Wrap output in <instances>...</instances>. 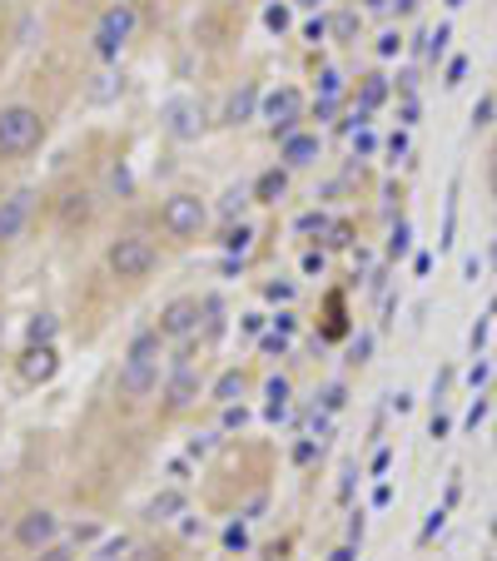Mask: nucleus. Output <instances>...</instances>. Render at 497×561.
<instances>
[{
	"label": "nucleus",
	"mask_w": 497,
	"mask_h": 561,
	"mask_svg": "<svg viewBox=\"0 0 497 561\" xmlns=\"http://www.w3.org/2000/svg\"><path fill=\"white\" fill-rule=\"evenodd\" d=\"M46 135H50V119L40 105H25V100L0 105V164L30 160L46 144Z\"/></svg>",
	"instance_id": "1"
},
{
	"label": "nucleus",
	"mask_w": 497,
	"mask_h": 561,
	"mask_svg": "<svg viewBox=\"0 0 497 561\" xmlns=\"http://www.w3.org/2000/svg\"><path fill=\"white\" fill-rule=\"evenodd\" d=\"M209 219H214L209 200L194 194V189H175V194H165V204H160V234L179 248L200 244V239L209 234Z\"/></svg>",
	"instance_id": "2"
},
{
	"label": "nucleus",
	"mask_w": 497,
	"mask_h": 561,
	"mask_svg": "<svg viewBox=\"0 0 497 561\" xmlns=\"http://www.w3.org/2000/svg\"><path fill=\"white\" fill-rule=\"evenodd\" d=\"M160 269V244L144 229H125L105 244V273L115 283H144Z\"/></svg>",
	"instance_id": "3"
},
{
	"label": "nucleus",
	"mask_w": 497,
	"mask_h": 561,
	"mask_svg": "<svg viewBox=\"0 0 497 561\" xmlns=\"http://www.w3.org/2000/svg\"><path fill=\"white\" fill-rule=\"evenodd\" d=\"M135 30H140V5H135V0H110L105 11L95 15V25H90V55H95L100 65H115V60L130 50Z\"/></svg>",
	"instance_id": "4"
},
{
	"label": "nucleus",
	"mask_w": 497,
	"mask_h": 561,
	"mask_svg": "<svg viewBox=\"0 0 497 561\" xmlns=\"http://www.w3.org/2000/svg\"><path fill=\"white\" fill-rule=\"evenodd\" d=\"M204 373L194 368V362H169V373H165V383H160V412L165 418H184V412H194L200 408V398H204Z\"/></svg>",
	"instance_id": "5"
},
{
	"label": "nucleus",
	"mask_w": 497,
	"mask_h": 561,
	"mask_svg": "<svg viewBox=\"0 0 497 561\" xmlns=\"http://www.w3.org/2000/svg\"><path fill=\"white\" fill-rule=\"evenodd\" d=\"M160 339L165 343H194L204 333V298H190V293H184V298H169L165 308H160Z\"/></svg>",
	"instance_id": "6"
},
{
	"label": "nucleus",
	"mask_w": 497,
	"mask_h": 561,
	"mask_svg": "<svg viewBox=\"0 0 497 561\" xmlns=\"http://www.w3.org/2000/svg\"><path fill=\"white\" fill-rule=\"evenodd\" d=\"M65 537V526H60V517L50 512V507H25L21 517H15L11 526V541L25 551V557H36V551H46L50 541Z\"/></svg>",
	"instance_id": "7"
},
{
	"label": "nucleus",
	"mask_w": 497,
	"mask_h": 561,
	"mask_svg": "<svg viewBox=\"0 0 497 561\" xmlns=\"http://www.w3.org/2000/svg\"><path fill=\"white\" fill-rule=\"evenodd\" d=\"M165 383V368L160 362H140V358H119V373H115V393L125 403H150Z\"/></svg>",
	"instance_id": "8"
},
{
	"label": "nucleus",
	"mask_w": 497,
	"mask_h": 561,
	"mask_svg": "<svg viewBox=\"0 0 497 561\" xmlns=\"http://www.w3.org/2000/svg\"><path fill=\"white\" fill-rule=\"evenodd\" d=\"M259 119H269V135H273V140L294 135L298 119H304V94H298L294 85H284V90H269V94L259 100Z\"/></svg>",
	"instance_id": "9"
},
{
	"label": "nucleus",
	"mask_w": 497,
	"mask_h": 561,
	"mask_svg": "<svg viewBox=\"0 0 497 561\" xmlns=\"http://www.w3.org/2000/svg\"><path fill=\"white\" fill-rule=\"evenodd\" d=\"M30 214H36V189H11L0 194V248H15L30 229Z\"/></svg>",
	"instance_id": "10"
},
{
	"label": "nucleus",
	"mask_w": 497,
	"mask_h": 561,
	"mask_svg": "<svg viewBox=\"0 0 497 561\" xmlns=\"http://www.w3.org/2000/svg\"><path fill=\"white\" fill-rule=\"evenodd\" d=\"M160 125H165L169 140L190 144L204 135V110L200 100H190V94H175V100H165V110H160Z\"/></svg>",
	"instance_id": "11"
},
{
	"label": "nucleus",
	"mask_w": 497,
	"mask_h": 561,
	"mask_svg": "<svg viewBox=\"0 0 497 561\" xmlns=\"http://www.w3.org/2000/svg\"><path fill=\"white\" fill-rule=\"evenodd\" d=\"M21 383H30V387H40V383H50V378L60 373V348L55 343H25V353H21Z\"/></svg>",
	"instance_id": "12"
},
{
	"label": "nucleus",
	"mask_w": 497,
	"mask_h": 561,
	"mask_svg": "<svg viewBox=\"0 0 497 561\" xmlns=\"http://www.w3.org/2000/svg\"><path fill=\"white\" fill-rule=\"evenodd\" d=\"M259 100H264V90L254 80H244L239 90H229L225 110H219V125L239 129V125H248V119H259Z\"/></svg>",
	"instance_id": "13"
},
{
	"label": "nucleus",
	"mask_w": 497,
	"mask_h": 561,
	"mask_svg": "<svg viewBox=\"0 0 497 561\" xmlns=\"http://www.w3.org/2000/svg\"><path fill=\"white\" fill-rule=\"evenodd\" d=\"M184 512H190L184 487H165V492H154L150 502H144V522H150V526H169V522H179Z\"/></svg>",
	"instance_id": "14"
},
{
	"label": "nucleus",
	"mask_w": 497,
	"mask_h": 561,
	"mask_svg": "<svg viewBox=\"0 0 497 561\" xmlns=\"http://www.w3.org/2000/svg\"><path fill=\"white\" fill-rule=\"evenodd\" d=\"M244 393H248V373H244V368H225V373H219L209 387H204V398H209L214 408H229V403H244Z\"/></svg>",
	"instance_id": "15"
},
{
	"label": "nucleus",
	"mask_w": 497,
	"mask_h": 561,
	"mask_svg": "<svg viewBox=\"0 0 497 561\" xmlns=\"http://www.w3.org/2000/svg\"><path fill=\"white\" fill-rule=\"evenodd\" d=\"M314 160H319V140H314V135L294 129V135L279 140V164H284V169H304V164H314Z\"/></svg>",
	"instance_id": "16"
},
{
	"label": "nucleus",
	"mask_w": 497,
	"mask_h": 561,
	"mask_svg": "<svg viewBox=\"0 0 497 561\" xmlns=\"http://www.w3.org/2000/svg\"><path fill=\"white\" fill-rule=\"evenodd\" d=\"M248 194H254V204H279L289 194V169L284 164H269V169L248 184Z\"/></svg>",
	"instance_id": "17"
},
{
	"label": "nucleus",
	"mask_w": 497,
	"mask_h": 561,
	"mask_svg": "<svg viewBox=\"0 0 497 561\" xmlns=\"http://www.w3.org/2000/svg\"><path fill=\"white\" fill-rule=\"evenodd\" d=\"M264 398H269V408H264V418H269V422H279V418H284V412H289V378H279V373H273L269 383H264Z\"/></svg>",
	"instance_id": "18"
},
{
	"label": "nucleus",
	"mask_w": 497,
	"mask_h": 561,
	"mask_svg": "<svg viewBox=\"0 0 497 561\" xmlns=\"http://www.w3.org/2000/svg\"><path fill=\"white\" fill-rule=\"evenodd\" d=\"M219 244H225V254H229V258H244L248 248H254V224H244V219H239V224H229Z\"/></svg>",
	"instance_id": "19"
},
{
	"label": "nucleus",
	"mask_w": 497,
	"mask_h": 561,
	"mask_svg": "<svg viewBox=\"0 0 497 561\" xmlns=\"http://www.w3.org/2000/svg\"><path fill=\"white\" fill-rule=\"evenodd\" d=\"M130 551H135L130 537H100L95 551H90L85 561H130Z\"/></svg>",
	"instance_id": "20"
},
{
	"label": "nucleus",
	"mask_w": 497,
	"mask_h": 561,
	"mask_svg": "<svg viewBox=\"0 0 497 561\" xmlns=\"http://www.w3.org/2000/svg\"><path fill=\"white\" fill-rule=\"evenodd\" d=\"M248 204H254L248 184H229V189H225V200H219V219H234V214H244Z\"/></svg>",
	"instance_id": "21"
},
{
	"label": "nucleus",
	"mask_w": 497,
	"mask_h": 561,
	"mask_svg": "<svg viewBox=\"0 0 497 561\" xmlns=\"http://www.w3.org/2000/svg\"><path fill=\"white\" fill-rule=\"evenodd\" d=\"M55 333H60L55 314H36L30 318V328H25V343H55Z\"/></svg>",
	"instance_id": "22"
},
{
	"label": "nucleus",
	"mask_w": 497,
	"mask_h": 561,
	"mask_svg": "<svg viewBox=\"0 0 497 561\" xmlns=\"http://www.w3.org/2000/svg\"><path fill=\"white\" fill-rule=\"evenodd\" d=\"M119 90H125L119 75H100V85H90V105H105V100H115Z\"/></svg>",
	"instance_id": "23"
},
{
	"label": "nucleus",
	"mask_w": 497,
	"mask_h": 561,
	"mask_svg": "<svg viewBox=\"0 0 497 561\" xmlns=\"http://www.w3.org/2000/svg\"><path fill=\"white\" fill-rule=\"evenodd\" d=\"M75 557H80V547H71V541H50V547L36 551L30 561H75Z\"/></svg>",
	"instance_id": "24"
},
{
	"label": "nucleus",
	"mask_w": 497,
	"mask_h": 561,
	"mask_svg": "<svg viewBox=\"0 0 497 561\" xmlns=\"http://www.w3.org/2000/svg\"><path fill=\"white\" fill-rule=\"evenodd\" d=\"M100 541V522H75L71 526V547H95Z\"/></svg>",
	"instance_id": "25"
},
{
	"label": "nucleus",
	"mask_w": 497,
	"mask_h": 561,
	"mask_svg": "<svg viewBox=\"0 0 497 561\" xmlns=\"http://www.w3.org/2000/svg\"><path fill=\"white\" fill-rule=\"evenodd\" d=\"M264 25H269L273 36H284V30H289V5H279V0H273V5H264Z\"/></svg>",
	"instance_id": "26"
},
{
	"label": "nucleus",
	"mask_w": 497,
	"mask_h": 561,
	"mask_svg": "<svg viewBox=\"0 0 497 561\" xmlns=\"http://www.w3.org/2000/svg\"><path fill=\"white\" fill-rule=\"evenodd\" d=\"M225 547H229V551H244V547H248V526H244V522H234V526L225 532Z\"/></svg>",
	"instance_id": "27"
},
{
	"label": "nucleus",
	"mask_w": 497,
	"mask_h": 561,
	"mask_svg": "<svg viewBox=\"0 0 497 561\" xmlns=\"http://www.w3.org/2000/svg\"><path fill=\"white\" fill-rule=\"evenodd\" d=\"M264 298H269V304H289V298H294V283H264Z\"/></svg>",
	"instance_id": "28"
},
{
	"label": "nucleus",
	"mask_w": 497,
	"mask_h": 561,
	"mask_svg": "<svg viewBox=\"0 0 497 561\" xmlns=\"http://www.w3.org/2000/svg\"><path fill=\"white\" fill-rule=\"evenodd\" d=\"M214 447H219V433H200V437L190 443V457H209Z\"/></svg>",
	"instance_id": "29"
},
{
	"label": "nucleus",
	"mask_w": 497,
	"mask_h": 561,
	"mask_svg": "<svg viewBox=\"0 0 497 561\" xmlns=\"http://www.w3.org/2000/svg\"><path fill=\"white\" fill-rule=\"evenodd\" d=\"M244 422H248L244 403H229V408H225V433H234V428H244Z\"/></svg>",
	"instance_id": "30"
},
{
	"label": "nucleus",
	"mask_w": 497,
	"mask_h": 561,
	"mask_svg": "<svg viewBox=\"0 0 497 561\" xmlns=\"http://www.w3.org/2000/svg\"><path fill=\"white\" fill-rule=\"evenodd\" d=\"M323 214H304V219H298V234H323Z\"/></svg>",
	"instance_id": "31"
},
{
	"label": "nucleus",
	"mask_w": 497,
	"mask_h": 561,
	"mask_svg": "<svg viewBox=\"0 0 497 561\" xmlns=\"http://www.w3.org/2000/svg\"><path fill=\"white\" fill-rule=\"evenodd\" d=\"M264 353H284L289 343H284V333H279V328H269V333H264V343H259Z\"/></svg>",
	"instance_id": "32"
},
{
	"label": "nucleus",
	"mask_w": 497,
	"mask_h": 561,
	"mask_svg": "<svg viewBox=\"0 0 497 561\" xmlns=\"http://www.w3.org/2000/svg\"><path fill=\"white\" fill-rule=\"evenodd\" d=\"M264 323H269V314H244V333H264Z\"/></svg>",
	"instance_id": "33"
},
{
	"label": "nucleus",
	"mask_w": 497,
	"mask_h": 561,
	"mask_svg": "<svg viewBox=\"0 0 497 561\" xmlns=\"http://www.w3.org/2000/svg\"><path fill=\"white\" fill-rule=\"evenodd\" d=\"M304 40H314V46H319V40H323V21H308L304 25Z\"/></svg>",
	"instance_id": "34"
},
{
	"label": "nucleus",
	"mask_w": 497,
	"mask_h": 561,
	"mask_svg": "<svg viewBox=\"0 0 497 561\" xmlns=\"http://www.w3.org/2000/svg\"><path fill=\"white\" fill-rule=\"evenodd\" d=\"M304 273H323V254H304Z\"/></svg>",
	"instance_id": "35"
},
{
	"label": "nucleus",
	"mask_w": 497,
	"mask_h": 561,
	"mask_svg": "<svg viewBox=\"0 0 497 561\" xmlns=\"http://www.w3.org/2000/svg\"><path fill=\"white\" fill-rule=\"evenodd\" d=\"M298 5H308V11H314V5H323V0H298Z\"/></svg>",
	"instance_id": "36"
},
{
	"label": "nucleus",
	"mask_w": 497,
	"mask_h": 561,
	"mask_svg": "<svg viewBox=\"0 0 497 561\" xmlns=\"http://www.w3.org/2000/svg\"><path fill=\"white\" fill-rule=\"evenodd\" d=\"M0 492H5V472H0Z\"/></svg>",
	"instance_id": "37"
}]
</instances>
